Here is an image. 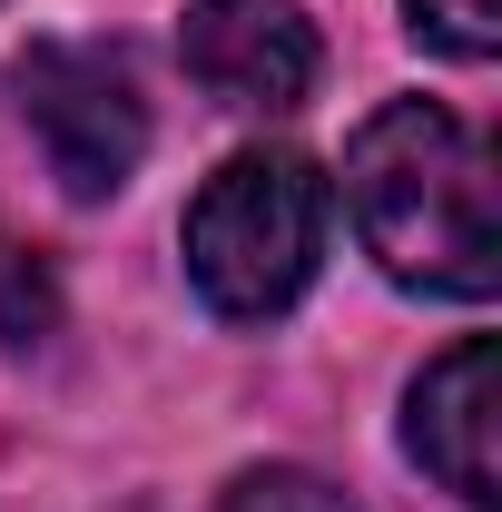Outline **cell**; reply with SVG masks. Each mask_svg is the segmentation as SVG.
<instances>
[{
	"label": "cell",
	"instance_id": "1",
	"mask_svg": "<svg viewBox=\"0 0 502 512\" xmlns=\"http://www.w3.org/2000/svg\"><path fill=\"white\" fill-rule=\"evenodd\" d=\"M355 237L394 286L483 306L502 286V217H493V148L443 99H384L345 148Z\"/></svg>",
	"mask_w": 502,
	"mask_h": 512
},
{
	"label": "cell",
	"instance_id": "2",
	"mask_svg": "<svg viewBox=\"0 0 502 512\" xmlns=\"http://www.w3.org/2000/svg\"><path fill=\"white\" fill-rule=\"evenodd\" d=\"M325 227H335V197L315 178V158L296 148H247L227 158L188 207V286L207 316L227 325H266L286 316L325 266Z\"/></svg>",
	"mask_w": 502,
	"mask_h": 512
},
{
	"label": "cell",
	"instance_id": "3",
	"mask_svg": "<svg viewBox=\"0 0 502 512\" xmlns=\"http://www.w3.org/2000/svg\"><path fill=\"white\" fill-rule=\"evenodd\" d=\"M10 99H20V119H30V138H40V158H50V178L69 197H119L138 178L148 99H138L119 50H99V40H30L20 69H10Z\"/></svg>",
	"mask_w": 502,
	"mask_h": 512
},
{
	"label": "cell",
	"instance_id": "4",
	"mask_svg": "<svg viewBox=\"0 0 502 512\" xmlns=\"http://www.w3.org/2000/svg\"><path fill=\"white\" fill-rule=\"evenodd\" d=\"M404 453L453 503H473V512L502 503V355H493V335L443 345L414 375V394H404Z\"/></svg>",
	"mask_w": 502,
	"mask_h": 512
},
{
	"label": "cell",
	"instance_id": "5",
	"mask_svg": "<svg viewBox=\"0 0 502 512\" xmlns=\"http://www.w3.org/2000/svg\"><path fill=\"white\" fill-rule=\"evenodd\" d=\"M178 50H188V79L217 99V109H247V119H276V109H296L315 89V20L296 0H197L188 30H178Z\"/></svg>",
	"mask_w": 502,
	"mask_h": 512
},
{
	"label": "cell",
	"instance_id": "6",
	"mask_svg": "<svg viewBox=\"0 0 502 512\" xmlns=\"http://www.w3.org/2000/svg\"><path fill=\"white\" fill-rule=\"evenodd\" d=\"M60 325V286H50V266L30 237H10L0 227V345H40Z\"/></svg>",
	"mask_w": 502,
	"mask_h": 512
},
{
	"label": "cell",
	"instance_id": "7",
	"mask_svg": "<svg viewBox=\"0 0 502 512\" xmlns=\"http://www.w3.org/2000/svg\"><path fill=\"white\" fill-rule=\"evenodd\" d=\"M217 512H355V503L325 473H306V463H256V473H237L217 493Z\"/></svg>",
	"mask_w": 502,
	"mask_h": 512
},
{
	"label": "cell",
	"instance_id": "8",
	"mask_svg": "<svg viewBox=\"0 0 502 512\" xmlns=\"http://www.w3.org/2000/svg\"><path fill=\"white\" fill-rule=\"evenodd\" d=\"M414 40H434L443 60H493L502 50V0H404Z\"/></svg>",
	"mask_w": 502,
	"mask_h": 512
}]
</instances>
